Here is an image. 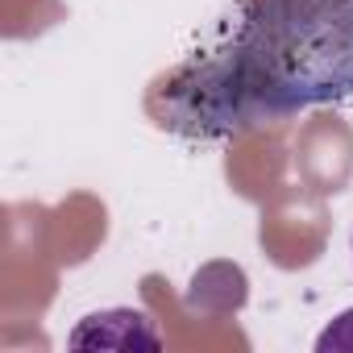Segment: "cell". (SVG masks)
Listing matches in <instances>:
<instances>
[{"label": "cell", "mask_w": 353, "mask_h": 353, "mask_svg": "<svg viewBox=\"0 0 353 353\" xmlns=\"http://www.w3.org/2000/svg\"><path fill=\"white\" fill-rule=\"evenodd\" d=\"M353 96V0H237L221 42L154 96L158 125L229 137Z\"/></svg>", "instance_id": "cell-1"}, {"label": "cell", "mask_w": 353, "mask_h": 353, "mask_svg": "<svg viewBox=\"0 0 353 353\" xmlns=\"http://www.w3.org/2000/svg\"><path fill=\"white\" fill-rule=\"evenodd\" d=\"M71 345L75 349H83V345H100V349H133V345H145V349H158V332L150 328L145 312L112 307V312L88 316L71 332Z\"/></svg>", "instance_id": "cell-2"}, {"label": "cell", "mask_w": 353, "mask_h": 353, "mask_svg": "<svg viewBox=\"0 0 353 353\" xmlns=\"http://www.w3.org/2000/svg\"><path fill=\"white\" fill-rule=\"evenodd\" d=\"M316 353H353V307L341 312V316L316 336Z\"/></svg>", "instance_id": "cell-3"}]
</instances>
